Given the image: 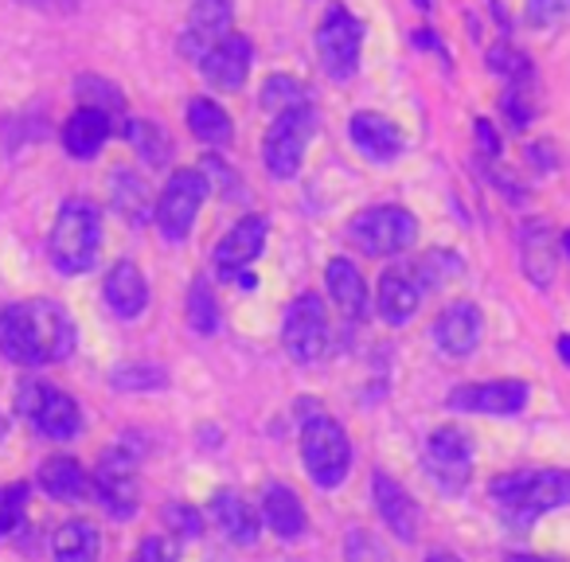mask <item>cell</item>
<instances>
[{"mask_svg": "<svg viewBox=\"0 0 570 562\" xmlns=\"http://www.w3.org/2000/svg\"><path fill=\"white\" fill-rule=\"evenodd\" d=\"M90 484H95V492H98V500H102L106 512L118 515V520H129V515L137 512V504H141L137 465L126 450L102 453V461H98V469H95V481Z\"/></svg>", "mask_w": 570, "mask_h": 562, "instance_id": "13", "label": "cell"}, {"mask_svg": "<svg viewBox=\"0 0 570 562\" xmlns=\"http://www.w3.org/2000/svg\"><path fill=\"white\" fill-rule=\"evenodd\" d=\"M313 129H317V114L313 106H297V110H285L274 118V126L266 129V141H262V157L266 168L277 180H289V176L302 172L305 149L313 141Z\"/></svg>", "mask_w": 570, "mask_h": 562, "instance_id": "8", "label": "cell"}, {"mask_svg": "<svg viewBox=\"0 0 570 562\" xmlns=\"http://www.w3.org/2000/svg\"><path fill=\"white\" fill-rule=\"evenodd\" d=\"M434 344L445 356L461 359L481 344V309L473 302H453L438 313L434 321Z\"/></svg>", "mask_w": 570, "mask_h": 562, "instance_id": "18", "label": "cell"}, {"mask_svg": "<svg viewBox=\"0 0 570 562\" xmlns=\"http://www.w3.org/2000/svg\"><path fill=\"white\" fill-rule=\"evenodd\" d=\"M114 207L126 215L129 223L149 219V191L134 172H114Z\"/></svg>", "mask_w": 570, "mask_h": 562, "instance_id": "31", "label": "cell"}, {"mask_svg": "<svg viewBox=\"0 0 570 562\" xmlns=\"http://www.w3.org/2000/svg\"><path fill=\"white\" fill-rule=\"evenodd\" d=\"M372 496H375V507H380L383 523H387V531H395L403 543H414V539H419V504L411 500V492H406L395 476L375 473Z\"/></svg>", "mask_w": 570, "mask_h": 562, "instance_id": "20", "label": "cell"}, {"mask_svg": "<svg viewBox=\"0 0 570 562\" xmlns=\"http://www.w3.org/2000/svg\"><path fill=\"white\" fill-rule=\"evenodd\" d=\"M24 507H28V484H4L0 489V539L12 535L24 520Z\"/></svg>", "mask_w": 570, "mask_h": 562, "instance_id": "34", "label": "cell"}, {"mask_svg": "<svg viewBox=\"0 0 570 562\" xmlns=\"http://www.w3.org/2000/svg\"><path fill=\"white\" fill-rule=\"evenodd\" d=\"M114 387H121V391L165 387V372H160V367H118V372H114Z\"/></svg>", "mask_w": 570, "mask_h": 562, "instance_id": "40", "label": "cell"}, {"mask_svg": "<svg viewBox=\"0 0 570 562\" xmlns=\"http://www.w3.org/2000/svg\"><path fill=\"white\" fill-rule=\"evenodd\" d=\"M227 32H230V0H196V4H191L188 28H184V40H180L184 56H188L191 63H199L204 51L215 48Z\"/></svg>", "mask_w": 570, "mask_h": 562, "instance_id": "19", "label": "cell"}, {"mask_svg": "<svg viewBox=\"0 0 570 562\" xmlns=\"http://www.w3.org/2000/svg\"><path fill=\"white\" fill-rule=\"evenodd\" d=\"M40 484H43L48 496L67 500V504H71V500L87 496L90 476L75 457H51V461H43V469H40Z\"/></svg>", "mask_w": 570, "mask_h": 562, "instance_id": "27", "label": "cell"}, {"mask_svg": "<svg viewBox=\"0 0 570 562\" xmlns=\"http://www.w3.org/2000/svg\"><path fill=\"white\" fill-rule=\"evenodd\" d=\"M520 266L535 289H551L559 266V243L547 219H523L520 227Z\"/></svg>", "mask_w": 570, "mask_h": 562, "instance_id": "15", "label": "cell"}, {"mask_svg": "<svg viewBox=\"0 0 570 562\" xmlns=\"http://www.w3.org/2000/svg\"><path fill=\"white\" fill-rule=\"evenodd\" d=\"M325 282H328V294H333V302L341 305L348 317H364L367 286H364V274L356 269V262L333 258V262H328V269H325Z\"/></svg>", "mask_w": 570, "mask_h": 562, "instance_id": "26", "label": "cell"}, {"mask_svg": "<svg viewBox=\"0 0 570 562\" xmlns=\"http://www.w3.org/2000/svg\"><path fill=\"white\" fill-rule=\"evenodd\" d=\"M504 562H551V559H535V554H508Z\"/></svg>", "mask_w": 570, "mask_h": 562, "instance_id": "46", "label": "cell"}, {"mask_svg": "<svg viewBox=\"0 0 570 562\" xmlns=\"http://www.w3.org/2000/svg\"><path fill=\"white\" fill-rule=\"evenodd\" d=\"M414 4H419L422 12H430V9H434V0H414Z\"/></svg>", "mask_w": 570, "mask_h": 562, "instance_id": "48", "label": "cell"}, {"mask_svg": "<svg viewBox=\"0 0 570 562\" xmlns=\"http://www.w3.org/2000/svg\"><path fill=\"white\" fill-rule=\"evenodd\" d=\"M262 110H274L285 114V110H297V106H309V90H305V82L289 79V75H274V79L262 82V95H258Z\"/></svg>", "mask_w": 570, "mask_h": 562, "instance_id": "30", "label": "cell"}, {"mask_svg": "<svg viewBox=\"0 0 570 562\" xmlns=\"http://www.w3.org/2000/svg\"><path fill=\"white\" fill-rule=\"evenodd\" d=\"M426 562H461V559H453V554H430Z\"/></svg>", "mask_w": 570, "mask_h": 562, "instance_id": "47", "label": "cell"}, {"mask_svg": "<svg viewBox=\"0 0 570 562\" xmlns=\"http://www.w3.org/2000/svg\"><path fill=\"white\" fill-rule=\"evenodd\" d=\"M375 305H380V317L387 321V325H406V321L419 313L422 305V282L414 269L406 266H395V269H383L380 277V297H375Z\"/></svg>", "mask_w": 570, "mask_h": 562, "instance_id": "21", "label": "cell"}, {"mask_svg": "<svg viewBox=\"0 0 570 562\" xmlns=\"http://www.w3.org/2000/svg\"><path fill=\"white\" fill-rule=\"evenodd\" d=\"M570 17V0H528L523 4V20L531 28H551V24H562Z\"/></svg>", "mask_w": 570, "mask_h": 562, "instance_id": "39", "label": "cell"}, {"mask_svg": "<svg viewBox=\"0 0 570 562\" xmlns=\"http://www.w3.org/2000/svg\"><path fill=\"white\" fill-rule=\"evenodd\" d=\"M4 434H9V422L0 418V442H4Z\"/></svg>", "mask_w": 570, "mask_h": 562, "instance_id": "49", "label": "cell"}, {"mask_svg": "<svg viewBox=\"0 0 570 562\" xmlns=\"http://www.w3.org/2000/svg\"><path fill=\"white\" fill-rule=\"evenodd\" d=\"M489 67L497 75H504V79H512V87H520V82L531 75L528 56H523V51H515L512 43H500V48H492L489 51Z\"/></svg>", "mask_w": 570, "mask_h": 562, "instance_id": "37", "label": "cell"}, {"mask_svg": "<svg viewBox=\"0 0 570 562\" xmlns=\"http://www.w3.org/2000/svg\"><path fill=\"white\" fill-rule=\"evenodd\" d=\"M250 59H254L250 40L238 36V32H227L215 48L204 51V59H199L196 67L215 82V87L238 90L246 82V75H250Z\"/></svg>", "mask_w": 570, "mask_h": 562, "instance_id": "17", "label": "cell"}, {"mask_svg": "<svg viewBox=\"0 0 570 562\" xmlns=\"http://www.w3.org/2000/svg\"><path fill=\"white\" fill-rule=\"evenodd\" d=\"M266 238H269V223L262 219V215L238 219L235 227L219 238V246H215V269H219L227 282H238V286L250 289L254 286L250 262L266 250Z\"/></svg>", "mask_w": 570, "mask_h": 562, "instance_id": "10", "label": "cell"}, {"mask_svg": "<svg viewBox=\"0 0 570 562\" xmlns=\"http://www.w3.org/2000/svg\"><path fill=\"white\" fill-rule=\"evenodd\" d=\"M504 114H508V121H512V129H528V121H531V106H528V95H523L520 87H508V95H504Z\"/></svg>", "mask_w": 570, "mask_h": 562, "instance_id": "42", "label": "cell"}, {"mask_svg": "<svg viewBox=\"0 0 570 562\" xmlns=\"http://www.w3.org/2000/svg\"><path fill=\"white\" fill-rule=\"evenodd\" d=\"M79 95H82V102L90 106V110H102L106 118H118L121 114V95H118V87H110V82H102V79H79Z\"/></svg>", "mask_w": 570, "mask_h": 562, "instance_id": "35", "label": "cell"}, {"mask_svg": "<svg viewBox=\"0 0 570 562\" xmlns=\"http://www.w3.org/2000/svg\"><path fill=\"white\" fill-rule=\"evenodd\" d=\"M414 274H419V282H426V286H442V282H450V274H461V262L445 250H430L426 258L419 262Z\"/></svg>", "mask_w": 570, "mask_h": 562, "instance_id": "38", "label": "cell"}, {"mask_svg": "<svg viewBox=\"0 0 570 562\" xmlns=\"http://www.w3.org/2000/svg\"><path fill=\"white\" fill-rule=\"evenodd\" d=\"M562 250L570 254V230H567V235H562Z\"/></svg>", "mask_w": 570, "mask_h": 562, "instance_id": "50", "label": "cell"}, {"mask_svg": "<svg viewBox=\"0 0 570 562\" xmlns=\"http://www.w3.org/2000/svg\"><path fill=\"white\" fill-rule=\"evenodd\" d=\"M262 520L274 531L277 539H302L305 528H309V515H305L302 500H297L294 489L285 484H269L266 496H262Z\"/></svg>", "mask_w": 570, "mask_h": 562, "instance_id": "23", "label": "cell"}, {"mask_svg": "<svg viewBox=\"0 0 570 562\" xmlns=\"http://www.w3.org/2000/svg\"><path fill=\"white\" fill-rule=\"evenodd\" d=\"M165 520L173 523L180 535H199V528H204V520H199V512H191V507L184 504H168L165 507Z\"/></svg>", "mask_w": 570, "mask_h": 562, "instance_id": "43", "label": "cell"}, {"mask_svg": "<svg viewBox=\"0 0 570 562\" xmlns=\"http://www.w3.org/2000/svg\"><path fill=\"white\" fill-rule=\"evenodd\" d=\"M360 51H364V20L352 17L344 4H328L317 24V56L328 79L348 82L360 71Z\"/></svg>", "mask_w": 570, "mask_h": 562, "instance_id": "5", "label": "cell"}, {"mask_svg": "<svg viewBox=\"0 0 570 562\" xmlns=\"http://www.w3.org/2000/svg\"><path fill=\"white\" fill-rule=\"evenodd\" d=\"M17 406L43 437H56V442H67L82 430V411L67 391L51 387V383L40 379H28L20 383L17 391Z\"/></svg>", "mask_w": 570, "mask_h": 562, "instance_id": "9", "label": "cell"}, {"mask_svg": "<svg viewBox=\"0 0 570 562\" xmlns=\"http://www.w3.org/2000/svg\"><path fill=\"white\" fill-rule=\"evenodd\" d=\"M302 457L317 489H336L352 469V445L341 422H333L328 414H309L302 422Z\"/></svg>", "mask_w": 570, "mask_h": 562, "instance_id": "4", "label": "cell"}, {"mask_svg": "<svg viewBox=\"0 0 570 562\" xmlns=\"http://www.w3.org/2000/svg\"><path fill=\"white\" fill-rule=\"evenodd\" d=\"M106 305L118 313L121 321H137L149 305V282L134 262H118V266L106 274Z\"/></svg>", "mask_w": 570, "mask_h": 562, "instance_id": "22", "label": "cell"}, {"mask_svg": "<svg viewBox=\"0 0 570 562\" xmlns=\"http://www.w3.org/2000/svg\"><path fill=\"white\" fill-rule=\"evenodd\" d=\"M102 539L98 528L87 520H71L56 531V562H98Z\"/></svg>", "mask_w": 570, "mask_h": 562, "instance_id": "28", "label": "cell"}, {"mask_svg": "<svg viewBox=\"0 0 570 562\" xmlns=\"http://www.w3.org/2000/svg\"><path fill=\"white\" fill-rule=\"evenodd\" d=\"M528 383L520 379H492V383H465V387L450 391L445 406L465 414H497V418H508V414H520L528 406Z\"/></svg>", "mask_w": 570, "mask_h": 562, "instance_id": "14", "label": "cell"}, {"mask_svg": "<svg viewBox=\"0 0 570 562\" xmlns=\"http://www.w3.org/2000/svg\"><path fill=\"white\" fill-rule=\"evenodd\" d=\"M344 562H391V554L372 531L356 528V531H348V539H344Z\"/></svg>", "mask_w": 570, "mask_h": 562, "instance_id": "36", "label": "cell"}, {"mask_svg": "<svg viewBox=\"0 0 570 562\" xmlns=\"http://www.w3.org/2000/svg\"><path fill=\"white\" fill-rule=\"evenodd\" d=\"M212 512H215V520H219L223 535H227L230 543L250 546L254 539H258L262 520H258V512L250 507V500H243L238 492H215Z\"/></svg>", "mask_w": 570, "mask_h": 562, "instance_id": "25", "label": "cell"}, {"mask_svg": "<svg viewBox=\"0 0 570 562\" xmlns=\"http://www.w3.org/2000/svg\"><path fill=\"white\" fill-rule=\"evenodd\" d=\"M492 500L504 512V520L528 528L543 512L570 504V469H520L504 473L489 484Z\"/></svg>", "mask_w": 570, "mask_h": 562, "instance_id": "2", "label": "cell"}, {"mask_svg": "<svg viewBox=\"0 0 570 562\" xmlns=\"http://www.w3.org/2000/svg\"><path fill=\"white\" fill-rule=\"evenodd\" d=\"M426 473L442 484L445 492H461L473 476V442L465 430L438 426L426 442Z\"/></svg>", "mask_w": 570, "mask_h": 562, "instance_id": "12", "label": "cell"}, {"mask_svg": "<svg viewBox=\"0 0 570 562\" xmlns=\"http://www.w3.org/2000/svg\"><path fill=\"white\" fill-rule=\"evenodd\" d=\"M75 321L67 317L63 305L56 302H17L0 305V352L12 364L24 367H48L63 364L75 352Z\"/></svg>", "mask_w": 570, "mask_h": 562, "instance_id": "1", "label": "cell"}, {"mask_svg": "<svg viewBox=\"0 0 570 562\" xmlns=\"http://www.w3.org/2000/svg\"><path fill=\"white\" fill-rule=\"evenodd\" d=\"M348 235L372 258H391V254H403L419 238V219L399 204L367 207V211H360L352 219Z\"/></svg>", "mask_w": 570, "mask_h": 562, "instance_id": "6", "label": "cell"}, {"mask_svg": "<svg viewBox=\"0 0 570 562\" xmlns=\"http://www.w3.org/2000/svg\"><path fill=\"white\" fill-rule=\"evenodd\" d=\"M102 246V215L90 199H67L51 227V262L63 274H87Z\"/></svg>", "mask_w": 570, "mask_h": 562, "instance_id": "3", "label": "cell"}, {"mask_svg": "<svg viewBox=\"0 0 570 562\" xmlns=\"http://www.w3.org/2000/svg\"><path fill=\"white\" fill-rule=\"evenodd\" d=\"M207 188L212 184H207V176L199 168H180V172L168 176L165 191L157 199V211H153V219H157L160 235L168 243H184L191 235V227L199 219V207L207 199Z\"/></svg>", "mask_w": 570, "mask_h": 562, "instance_id": "7", "label": "cell"}, {"mask_svg": "<svg viewBox=\"0 0 570 562\" xmlns=\"http://www.w3.org/2000/svg\"><path fill=\"white\" fill-rule=\"evenodd\" d=\"M559 359L570 367V336H559Z\"/></svg>", "mask_w": 570, "mask_h": 562, "instance_id": "45", "label": "cell"}, {"mask_svg": "<svg viewBox=\"0 0 570 562\" xmlns=\"http://www.w3.org/2000/svg\"><path fill=\"white\" fill-rule=\"evenodd\" d=\"M282 341H285V352H289L297 364H313V359L325 356L328 317H325V302H321L317 294H302L285 309Z\"/></svg>", "mask_w": 570, "mask_h": 562, "instance_id": "11", "label": "cell"}, {"mask_svg": "<svg viewBox=\"0 0 570 562\" xmlns=\"http://www.w3.org/2000/svg\"><path fill=\"white\" fill-rule=\"evenodd\" d=\"M348 137H352V145L372 160V165H391V160H399L403 157V145H406L395 121L383 118V114H372V110L352 114Z\"/></svg>", "mask_w": 570, "mask_h": 562, "instance_id": "16", "label": "cell"}, {"mask_svg": "<svg viewBox=\"0 0 570 562\" xmlns=\"http://www.w3.org/2000/svg\"><path fill=\"white\" fill-rule=\"evenodd\" d=\"M129 141H134V149L141 152V157L149 160L153 168L165 165L168 152H173V141L160 134L157 121H129Z\"/></svg>", "mask_w": 570, "mask_h": 562, "instance_id": "33", "label": "cell"}, {"mask_svg": "<svg viewBox=\"0 0 570 562\" xmlns=\"http://www.w3.org/2000/svg\"><path fill=\"white\" fill-rule=\"evenodd\" d=\"M188 325L204 336L219 328V302H215L212 286H207L204 277H196L188 289Z\"/></svg>", "mask_w": 570, "mask_h": 562, "instance_id": "32", "label": "cell"}, {"mask_svg": "<svg viewBox=\"0 0 570 562\" xmlns=\"http://www.w3.org/2000/svg\"><path fill=\"white\" fill-rule=\"evenodd\" d=\"M134 562H180V543L173 535H149L137 546Z\"/></svg>", "mask_w": 570, "mask_h": 562, "instance_id": "41", "label": "cell"}, {"mask_svg": "<svg viewBox=\"0 0 570 562\" xmlns=\"http://www.w3.org/2000/svg\"><path fill=\"white\" fill-rule=\"evenodd\" d=\"M110 129H114V121L106 118L102 110H90V106H82V110H75L71 118H67V126H63V145H67V152H71L75 160L98 157V149L106 145Z\"/></svg>", "mask_w": 570, "mask_h": 562, "instance_id": "24", "label": "cell"}, {"mask_svg": "<svg viewBox=\"0 0 570 562\" xmlns=\"http://www.w3.org/2000/svg\"><path fill=\"white\" fill-rule=\"evenodd\" d=\"M188 126H191V134L207 145H227L230 134H235L230 114L223 110L219 102H212V98H191L188 102Z\"/></svg>", "mask_w": 570, "mask_h": 562, "instance_id": "29", "label": "cell"}, {"mask_svg": "<svg viewBox=\"0 0 570 562\" xmlns=\"http://www.w3.org/2000/svg\"><path fill=\"white\" fill-rule=\"evenodd\" d=\"M476 141L484 145V152H489V157H500V141H497V134H492L489 121H476Z\"/></svg>", "mask_w": 570, "mask_h": 562, "instance_id": "44", "label": "cell"}]
</instances>
